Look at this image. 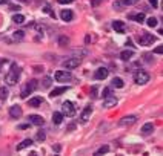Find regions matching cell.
Instances as JSON below:
<instances>
[{
	"mask_svg": "<svg viewBox=\"0 0 163 156\" xmlns=\"http://www.w3.org/2000/svg\"><path fill=\"white\" fill-rule=\"evenodd\" d=\"M18 77H20V68H18L16 63H13V64H11V69L8 70V73H6V77H5V81H6V84H9V86H16L18 81Z\"/></svg>",
	"mask_w": 163,
	"mask_h": 156,
	"instance_id": "cell-1",
	"label": "cell"
},
{
	"mask_svg": "<svg viewBox=\"0 0 163 156\" xmlns=\"http://www.w3.org/2000/svg\"><path fill=\"white\" fill-rule=\"evenodd\" d=\"M36 89H37V80H29V81L25 84V87L22 89L20 97H22V98H28V95H29L31 92H34Z\"/></svg>",
	"mask_w": 163,
	"mask_h": 156,
	"instance_id": "cell-2",
	"label": "cell"
},
{
	"mask_svg": "<svg viewBox=\"0 0 163 156\" xmlns=\"http://www.w3.org/2000/svg\"><path fill=\"white\" fill-rule=\"evenodd\" d=\"M134 81H135L137 84H146V83L149 81V73L145 72V70H139V72H135V75H134Z\"/></svg>",
	"mask_w": 163,
	"mask_h": 156,
	"instance_id": "cell-3",
	"label": "cell"
},
{
	"mask_svg": "<svg viewBox=\"0 0 163 156\" xmlns=\"http://www.w3.org/2000/svg\"><path fill=\"white\" fill-rule=\"evenodd\" d=\"M139 41H140L142 46H149V45H152V43L155 41V37L151 35V34H148V32H143V34L139 37Z\"/></svg>",
	"mask_w": 163,
	"mask_h": 156,
	"instance_id": "cell-4",
	"label": "cell"
},
{
	"mask_svg": "<svg viewBox=\"0 0 163 156\" xmlns=\"http://www.w3.org/2000/svg\"><path fill=\"white\" fill-rule=\"evenodd\" d=\"M54 78L57 81H69V80H73V75H71V72H68V70H57Z\"/></svg>",
	"mask_w": 163,
	"mask_h": 156,
	"instance_id": "cell-5",
	"label": "cell"
},
{
	"mask_svg": "<svg viewBox=\"0 0 163 156\" xmlns=\"http://www.w3.org/2000/svg\"><path fill=\"white\" fill-rule=\"evenodd\" d=\"M80 58L79 57H73V58H68L66 61H63V68L65 69H74V68H77V66H80Z\"/></svg>",
	"mask_w": 163,
	"mask_h": 156,
	"instance_id": "cell-6",
	"label": "cell"
},
{
	"mask_svg": "<svg viewBox=\"0 0 163 156\" xmlns=\"http://www.w3.org/2000/svg\"><path fill=\"white\" fill-rule=\"evenodd\" d=\"M62 110H63V115H68V116H74V113H75L74 104L71 101H65L62 104Z\"/></svg>",
	"mask_w": 163,
	"mask_h": 156,
	"instance_id": "cell-7",
	"label": "cell"
},
{
	"mask_svg": "<svg viewBox=\"0 0 163 156\" xmlns=\"http://www.w3.org/2000/svg\"><path fill=\"white\" fill-rule=\"evenodd\" d=\"M112 29H114L115 32H119V34H125V31H126L123 21H120V20H115V21L112 23Z\"/></svg>",
	"mask_w": 163,
	"mask_h": 156,
	"instance_id": "cell-8",
	"label": "cell"
},
{
	"mask_svg": "<svg viewBox=\"0 0 163 156\" xmlns=\"http://www.w3.org/2000/svg\"><path fill=\"white\" fill-rule=\"evenodd\" d=\"M108 69H105V68H100V69H97L94 72V78L95 80H105L106 77H108Z\"/></svg>",
	"mask_w": 163,
	"mask_h": 156,
	"instance_id": "cell-9",
	"label": "cell"
},
{
	"mask_svg": "<svg viewBox=\"0 0 163 156\" xmlns=\"http://www.w3.org/2000/svg\"><path fill=\"white\" fill-rule=\"evenodd\" d=\"M103 106H105L106 109H109V107H114V106H117V98H115V97H112V95H108V97H105Z\"/></svg>",
	"mask_w": 163,
	"mask_h": 156,
	"instance_id": "cell-10",
	"label": "cell"
},
{
	"mask_svg": "<svg viewBox=\"0 0 163 156\" xmlns=\"http://www.w3.org/2000/svg\"><path fill=\"white\" fill-rule=\"evenodd\" d=\"M91 112H92V106H86L85 107V110L82 112V115H80V121L82 122H88V120H89V116H91Z\"/></svg>",
	"mask_w": 163,
	"mask_h": 156,
	"instance_id": "cell-11",
	"label": "cell"
},
{
	"mask_svg": "<svg viewBox=\"0 0 163 156\" xmlns=\"http://www.w3.org/2000/svg\"><path fill=\"white\" fill-rule=\"evenodd\" d=\"M28 120H29L31 124H34V125H43V122H45V120L42 116H38V115H29Z\"/></svg>",
	"mask_w": 163,
	"mask_h": 156,
	"instance_id": "cell-12",
	"label": "cell"
},
{
	"mask_svg": "<svg viewBox=\"0 0 163 156\" xmlns=\"http://www.w3.org/2000/svg\"><path fill=\"white\" fill-rule=\"evenodd\" d=\"M60 17H62V20H65V21H71L74 18V12L69 11V9H63V11L60 12Z\"/></svg>",
	"mask_w": 163,
	"mask_h": 156,
	"instance_id": "cell-13",
	"label": "cell"
},
{
	"mask_svg": "<svg viewBox=\"0 0 163 156\" xmlns=\"http://www.w3.org/2000/svg\"><path fill=\"white\" fill-rule=\"evenodd\" d=\"M135 121H137V116H134V115H129V116L122 118V120H120V124H122V125H131V124H134Z\"/></svg>",
	"mask_w": 163,
	"mask_h": 156,
	"instance_id": "cell-14",
	"label": "cell"
},
{
	"mask_svg": "<svg viewBox=\"0 0 163 156\" xmlns=\"http://www.w3.org/2000/svg\"><path fill=\"white\" fill-rule=\"evenodd\" d=\"M9 115H11V118H20L22 116V109L18 106H13L9 109Z\"/></svg>",
	"mask_w": 163,
	"mask_h": 156,
	"instance_id": "cell-15",
	"label": "cell"
},
{
	"mask_svg": "<svg viewBox=\"0 0 163 156\" xmlns=\"http://www.w3.org/2000/svg\"><path fill=\"white\" fill-rule=\"evenodd\" d=\"M152 130H154V124H152V122H146L145 125L142 127V135L148 136V135L152 133Z\"/></svg>",
	"mask_w": 163,
	"mask_h": 156,
	"instance_id": "cell-16",
	"label": "cell"
},
{
	"mask_svg": "<svg viewBox=\"0 0 163 156\" xmlns=\"http://www.w3.org/2000/svg\"><path fill=\"white\" fill-rule=\"evenodd\" d=\"M66 90H68V87H66V86H63V87H55V89L53 90V92H51V93H49V95H51V98H55V97H60V95H62L63 92H66Z\"/></svg>",
	"mask_w": 163,
	"mask_h": 156,
	"instance_id": "cell-17",
	"label": "cell"
},
{
	"mask_svg": "<svg viewBox=\"0 0 163 156\" xmlns=\"http://www.w3.org/2000/svg\"><path fill=\"white\" fill-rule=\"evenodd\" d=\"M31 145H33V139H25V141H22V142L17 145V152L26 149V147H31Z\"/></svg>",
	"mask_w": 163,
	"mask_h": 156,
	"instance_id": "cell-18",
	"label": "cell"
},
{
	"mask_svg": "<svg viewBox=\"0 0 163 156\" xmlns=\"http://www.w3.org/2000/svg\"><path fill=\"white\" fill-rule=\"evenodd\" d=\"M132 57H134V51H123V52H120V58H122L123 61L131 60Z\"/></svg>",
	"mask_w": 163,
	"mask_h": 156,
	"instance_id": "cell-19",
	"label": "cell"
},
{
	"mask_svg": "<svg viewBox=\"0 0 163 156\" xmlns=\"http://www.w3.org/2000/svg\"><path fill=\"white\" fill-rule=\"evenodd\" d=\"M42 103H43V100H42L40 97H34V98L29 100V106H31V107H38Z\"/></svg>",
	"mask_w": 163,
	"mask_h": 156,
	"instance_id": "cell-20",
	"label": "cell"
},
{
	"mask_svg": "<svg viewBox=\"0 0 163 156\" xmlns=\"http://www.w3.org/2000/svg\"><path fill=\"white\" fill-rule=\"evenodd\" d=\"M53 121H54V124H60V122L63 121V113H62V112H54Z\"/></svg>",
	"mask_w": 163,
	"mask_h": 156,
	"instance_id": "cell-21",
	"label": "cell"
},
{
	"mask_svg": "<svg viewBox=\"0 0 163 156\" xmlns=\"http://www.w3.org/2000/svg\"><path fill=\"white\" fill-rule=\"evenodd\" d=\"M123 80L122 78H119V77H115V78H112V86L114 87H117V89H122L123 87Z\"/></svg>",
	"mask_w": 163,
	"mask_h": 156,
	"instance_id": "cell-22",
	"label": "cell"
},
{
	"mask_svg": "<svg viewBox=\"0 0 163 156\" xmlns=\"http://www.w3.org/2000/svg\"><path fill=\"white\" fill-rule=\"evenodd\" d=\"M131 20H135V21H139V23H142L143 20H145V12H139V14H135V16H129Z\"/></svg>",
	"mask_w": 163,
	"mask_h": 156,
	"instance_id": "cell-23",
	"label": "cell"
},
{
	"mask_svg": "<svg viewBox=\"0 0 163 156\" xmlns=\"http://www.w3.org/2000/svg\"><path fill=\"white\" fill-rule=\"evenodd\" d=\"M13 21L17 23V25H22V23H25V17H23L22 14H16V16L13 17Z\"/></svg>",
	"mask_w": 163,
	"mask_h": 156,
	"instance_id": "cell-24",
	"label": "cell"
},
{
	"mask_svg": "<svg viewBox=\"0 0 163 156\" xmlns=\"http://www.w3.org/2000/svg\"><path fill=\"white\" fill-rule=\"evenodd\" d=\"M8 93H9V92H8L6 87H0V100H2V101H5V100L8 98Z\"/></svg>",
	"mask_w": 163,
	"mask_h": 156,
	"instance_id": "cell-25",
	"label": "cell"
},
{
	"mask_svg": "<svg viewBox=\"0 0 163 156\" xmlns=\"http://www.w3.org/2000/svg\"><path fill=\"white\" fill-rule=\"evenodd\" d=\"M146 25L149 26V28H155L157 26V18L155 17H149L146 20Z\"/></svg>",
	"mask_w": 163,
	"mask_h": 156,
	"instance_id": "cell-26",
	"label": "cell"
},
{
	"mask_svg": "<svg viewBox=\"0 0 163 156\" xmlns=\"http://www.w3.org/2000/svg\"><path fill=\"white\" fill-rule=\"evenodd\" d=\"M109 152V147L108 145H102L97 152H95V156H100V155H103V153H108Z\"/></svg>",
	"mask_w": 163,
	"mask_h": 156,
	"instance_id": "cell-27",
	"label": "cell"
},
{
	"mask_svg": "<svg viewBox=\"0 0 163 156\" xmlns=\"http://www.w3.org/2000/svg\"><path fill=\"white\" fill-rule=\"evenodd\" d=\"M43 12L49 14L51 17H55V12L53 11V9H51V6H49V5H45V6H43Z\"/></svg>",
	"mask_w": 163,
	"mask_h": 156,
	"instance_id": "cell-28",
	"label": "cell"
},
{
	"mask_svg": "<svg viewBox=\"0 0 163 156\" xmlns=\"http://www.w3.org/2000/svg\"><path fill=\"white\" fill-rule=\"evenodd\" d=\"M51 84H53L51 77H45V78H43V87H49Z\"/></svg>",
	"mask_w": 163,
	"mask_h": 156,
	"instance_id": "cell-29",
	"label": "cell"
},
{
	"mask_svg": "<svg viewBox=\"0 0 163 156\" xmlns=\"http://www.w3.org/2000/svg\"><path fill=\"white\" fill-rule=\"evenodd\" d=\"M123 5H125L123 2H120V0H117V2H114V3H112V8H114V9H119V11H120Z\"/></svg>",
	"mask_w": 163,
	"mask_h": 156,
	"instance_id": "cell-30",
	"label": "cell"
},
{
	"mask_svg": "<svg viewBox=\"0 0 163 156\" xmlns=\"http://www.w3.org/2000/svg\"><path fill=\"white\" fill-rule=\"evenodd\" d=\"M68 43H69L68 37H60V38H59V45H60V46H66Z\"/></svg>",
	"mask_w": 163,
	"mask_h": 156,
	"instance_id": "cell-31",
	"label": "cell"
},
{
	"mask_svg": "<svg viewBox=\"0 0 163 156\" xmlns=\"http://www.w3.org/2000/svg\"><path fill=\"white\" fill-rule=\"evenodd\" d=\"M37 141H45V138H46V135H45V132H43V130H38V132H37Z\"/></svg>",
	"mask_w": 163,
	"mask_h": 156,
	"instance_id": "cell-32",
	"label": "cell"
},
{
	"mask_svg": "<svg viewBox=\"0 0 163 156\" xmlns=\"http://www.w3.org/2000/svg\"><path fill=\"white\" fill-rule=\"evenodd\" d=\"M23 37H25V32H23V31L14 32V40H23Z\"/></svg>",
	"mask_w": 163,
	"mask_h": 156,
	"instance_id": "cell-33",
	"label": "cell"
},
{
	"mask_svg": "<svg viewBox=\"0 0 163 156\" xmlns=\"http://www.w3.org/2000/svg\"><path fill=\"white\" fill-rule=\"evenodd\" d=\"M108 95H111V89H109V87H105V89H103V98L108 97Z\"/></svg>",
	"mask_w": 163,
	"mask_h": 156,
	"instance_id": "cell-34",
	"label": "cell"
},
{
	"mask_svg": "<svg viewBox=\"0 0 163 156\" xmlns=\"http://www.w3.org/2000/svg\"><path fill=\"white\" fill-rule=\"evenodd\" d=\"M91 97H92V98H95V97H97V87H95V86L91 89Z\"/></svg>",
	"mask_w": 163,
	"mask_h": 156,
	"instance_id": "cell-35",
	"label": "cell"
},
{
	"mask_svg": "<svg viewBox=\"0 0 163 156\" xmlns=\"http://www.w3.org/2000/svg\"><path fill=\"white\" fill-rule=\"evenodd\" d=\"M139 0H123V3L125 5H134V3H137Z\"/></svg>",
	"mask_w": 163,
	"mask_h": 156,
	"instance_id": "cell-36",
	"label": "cell"
},
{
	"mask_svg": "<svg viewBox=\"0 0 163 156\" xmlns=\"http://www.w3.org/2000/svg\"><path fill=\"white\" fill-rule=\"evenodd\" d=\"M149 3H151L154 8H159V0H149Z\"/></svg>",
	"mask_w": 163,
	"mask_h": 156,
	"instance_id": "cell-37",
	"label": "cell"
},
{
	"mask_svg": "<svg viewBox=\"0 0 163 156\" xmlns=\"http://www.w3.org/2000/svg\"><path fill=\"white\" fill-rule=\"evenodd\" d=\"M60 5H66V3H73L74 0H57Z\"/></svg>",
	"mask_w": 163,
	"mask_h": 156,
	"instance_id": "cell-38",
	"label": "cell"
},
{
	"mask_svg": "<svg viewBox=\"0 0 163 156\" xmlns=\"http://www.w3.org/2000/svg\"><path fill=\"white\" fill-rule=\"evenodd\" d=\"M91 3H92V6H99L102 3V0H91Z\"/></svg>",
	"mask_w": 163,
	"mask_h": 156,
	"instance_id": "cell-39",
	"label": "cell"
},
{
	"mask_svg": "<svg viewBox=\"0 0 163 156\" xmlns=\"http://www.w3.org/2000/svg\"><path fill=\"white\" fill-rule=\"evenodd\" d=\"M154 52H155V54H162V52H163V48H162V46H157V48L154 49Z\"/></svg>",
	"mask_w": 163,
	"mask_h": 156,
	"instance_id": "cell-40",
	"label": "cell"
},
{
	"mask_svg": "<svg viewBox=\"0 0 163 156\" xmlns=\"http://www.w3.org/2000/svg\"><path fill=\"white\" fill-rule=\"evenodd\" d=\"M74 129H75V124H69V125H68V129H66V130H68V132H73Z\"/></svg>",
	"mask_w": 163,
	"mask_h": 156,
	"instance_id": "cell-41",
	"label": "cell"
},
{
	"mask_svg": "<svg viewBox=\"0 0 163 156\" xmlns=\"http://www.w3.org/2000/svg\"><path fill=\"white\" fill-rule=\"evenodd\" d=\"M9 8H11L13 11H18V9H20V6H17V5H11Z\"/></svg>",
	"mask_w": 163,
	"mask_h": 156,
	"instance_id": "cell-42",
	"label": "cell"
},
{
	"mask_svg": "<svg viewBox=\"0 0 163 156\" xmlns=\"http://www.w3.org/2000/svg\"><path fill=\"white\" fill-rule=\"evenodd\" d=\"M28 127H29L28 124H23V125H18V129H20V130H25V129H28Z\"/></svg>",
	"mask_w": 163,
	"mask_h": 156,
	"instance_id": "cell-43",
	"label": "cell"
},
{
	"mask_svg": "<svg viewBox=\"0 0 163 156\" xmlns=\"http://www.w3.org/2000/svg\"><path fill=\"white\" fill-rule=\"evenodd\" d=\"M8 2H9V0H0V5H2V3H8Z\"/></svg>",
	"mask_w": 163,
	"mask_h": 156,
	"instance_id": "cell-44",
	"label": "cell"
},
{
	"mask_svg": "<svg viewBox=\"0 0 163 156\" xmlns=\"http://www.w3.org/2000/svg\"><path fill=\"white\" fill-rule=\"evenodd\" d=\"M23 2H26V3H28V2H29V0H23Z\"/></svg>",
	"mask_w": 163,
	"mask_h": 156,
	"instance_id": "cell-45",
	"label": "cell"
},
{
	"mask_svg": "<svg viewBox=\"0 0 163 156\" xmlns=\"http://www.w3.org/2000/svg\"><path fill=\"white\" fill-rule=\"evenodd\" d=\"M0 64H2V61H0Z\"/></svg>",
	"mask_w": 163,
	"mask_h": 156,
	"instance_id": "cell-46",
	"label": "cell"
}]
</instances>
